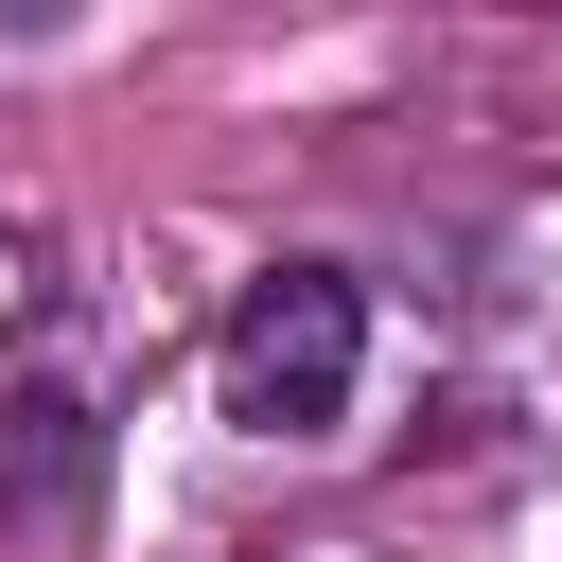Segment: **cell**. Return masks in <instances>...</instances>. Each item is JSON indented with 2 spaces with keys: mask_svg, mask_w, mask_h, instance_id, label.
Instances as JSON below:
<instances>
[{
  "mask_svg": "<svg viewBox=\"0 0 562 562\" xmlns=\"http://www.w3.org/2000/svg\"><path fill=\"white\" fill-rule=\"evenodd\" d=\"M351 369H369V299L334 263H263L228 299V334H211V386H228L246 439H334L351 422Z\"/></svg>",
  "mask_w": 562,
  "mask_h": 562,
  "instance_id": "1",
  "label": "cell"
},
{
  "mask_svg": "<svg viewBox=\"0 0 562 562\" xmlns=\"http://www.w3.org/2000/svg\"><path fill=\"white\" fill-rule=\"evenodd\" d=\"M88 492H105V422H88L70 386H18V404H0V527H18V544H70Z\"/></svg>",
  "mask_w": 562,
  "mask_h": 562,
  "instance_id": "2",
  "label": "cell"
}]
</instances>
